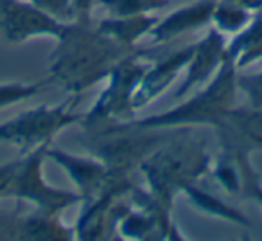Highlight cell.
Segmentation results:
<instances>
[{"mask_svg": "<svg viewBox=\"0 0 262 241\" xmlns=\"http://www.w3.org/2000/svg\"><path fill=\"white\" fill-rule=\"evenodd\" d=\"M51 54L52 83L72 95H79L108 77L112 69L129 52L119 42L99 31L94 22H69Z\"/></svg>", "mask_w": 262, "mask_h": 241, "instance_id": "6da1fadb", "label": "cell"}, {"mask_svg": "<svg viewBox=\"0 0 262 241\" xmlns=\"http://www.w3.org/2000/svg\"><path fill=\"white\" fill-rule=\"evenodd\" d=\"M212 158L205 144L190 137L189 128L155 150L139 171L142 173L144 189L165 211H171L176 194L187 186L198 184L210 173Z\"/></svg>", "mask_w": 262, "mask_h": 241, "instance_id": "7a4b0ae2", "label": "cell"}, {"mask_svg": "<svg viewBox=\"0 0 262 241\" xmlns=\"http://www.w3.org/2000/svg\"><path fill=\"white\" fill-rule=\"evenodd\" d=\"M239 69L233 63L232 56L226 52V58L215 76L203 85L200 92L187 101L180 103L172 110L160 115L131 119V123L142 128H194V126H215L230 110L235 106V95Z\"/></svg>", "mask_w": 262, "mask_h": 241, "instance_id": "3957f363", "label": "cell"}, {"mask_svg": "<svg viewBox=\"0 0 262 241\" xmlns=\"http://www.w3.org/2000/svg\"><path fill=\"white\" fill-rule=\"evenodd\" d=\"M149 65L151 63L146 58L133 51L113 67L104 79L106 87L102 88L99 99L83 115L81 126L84 132L102 128L113 123H127L133 119L135 110L131 106V99Z\"/></svg>", "mask_w": 262, "mask_h": 241, "instance_id": "277c9868", "label": "cell"}, {"mask_svg": "<svg viewBox=\"0 0 262 241\" xmlns=\"http://www.w3.org/2000/svg\"><path fill=\"white\" fill-rule=\"evenodd\" d=\"M76 97L72 95L61 105L36 106L8 119L0 125V143L11 144L22 155L51 146L58 133L83 123L84 113L74 112Z\"/></svg>", "mask_w": 262, "mask_h": 241, "instance_id": "5b68a950", "label": "cell"}, {"mask_svg": "<svg viewBox=\"0 0 262 241\" xmlns=\"http://www.w3.org/2000/svg\"><path fill=\"white\" fill-rule=\"evenodd\" d=\"M45 148H38L26 155H20L18 164L15 168L9 186L4 193V200L13 198L16 202H26L34 211L43 214L59 216L63 211L74 207L77 204H83V198L79 193L65 191L52 187L43 176V160Z\"/></svg>", "mask_w": 262, "mask_h": 241, "instance_id": "8992f818", "label": "cell"}, {"mask_svg": "<svg viewBox=\"0 0 262 241\" xmlns=\"http://www.w3.org/2000/svg\"><path fill=\"white\" fill-rule=\"evenodd\" d=\"M67 24L40 11L29 0H0V38L8 44H26L33 38L58 40Z\"/></svg>", "mask_w": 262, "mask_h": 241, "instance_id": "52a82bcc", "label": "cell"}, {"mask_svg": "<svg viewBox=\"0 0 262 241\" xmlns=\"http://www.w3.org/2000/svg\"><path fill=\"white\" fill-rule=\"evenodd\" d=\"M214 128L221 144V153L233 160L262 150V110L233 106Z\"/></svg>", "mask_w": 262, "mask_h": 241, "instance_id": "ba28073f", "label": "cell"}, {"mask_svg": "<svg viewBox=\"0 0 262 241\" xmlns=\"http://www.w3.org/2000/svg\"><path fill=\"white\" fill-rule=\"evenodd\" d=\"M226 45L228 42L225 40V34H221L214 27H208L203 40L194 44V51L185 67L183 79L180 81V87L174 92L176 97L180 99L189 94L192 88L203 87L215 76L226 58Z\"/></svg>", "mask_w": 262, "mask_h": 241, "instance_id": "9c48e42d", "label": "cell"}, {"mask_svg": "<svg viewBox=\"0 0 262 241\" xmlns=\"http://www.w3.org/2000/svg\"><path fill=\"white\" fill-rule=\"evenodd\" d=\"M45 157L56 162L65 171L70 182L76 186V193L81 194L83 202L97 196L112 178V173L108 171L106 164L95 155L83 157V155H72L69 151L49 146L45 150Z\"/></svg>", "mask_w": 262, "mask_h": 241, "instance_id": "30bf717a", "label": "cell"}, {"mask_svg": "<svg viewBox=\"0 0 262 241\" xmlns=\"http://www.w3.org/2000/svg\"><path fill=\"white\" fill-rule=\"evenodd\" d=\"M192 51L194 44H190L174 51L172 54L165 56L160 62L151 63L137 92L133 94V99H131V106H133L135 113L147 108L151 103H155L162 94H165V90L172 87V83L185 72V67L192 56Z\"/></svg>", "mask_w": 262, "mask_h": 241, "instance_id": "8fae6325", "label": "cell"}, {"mask_svg": "<svg viewBox=\"0 0 262 241\" xmlns=\"http://www.w3.org/2000/svg\"><path fill=\"white\" fill-rule=\"evenodd\" d=\"M214 6L215 0H196L192 4L178 8L171 15L158 18L149 38L155 44H167L178 36L210 26Z\"/></svg>", "mask_w": 262, "mask_h": 241, "instance_id": "7c38bea8", "label": "cell"}, {"mask_svg": "<svg viewBox=\"0 0 262 241\" xmlns=\"http://www.w3.org/2000/svg\"><path fill=\"white\" fill-rule=\"evenodd\" d=\"M158 16L155 15H137V16H110L99 20L95 26L101 33L119 42L127 49H135V44L144 36H149L153 27L157 26Z\"/></svg>", "mask_w": 262, "mask_h": 241, "instance_id": "4fadbf2b", "label": "cell"}, {"mask_svg": "<svg viewBox=\"0 0 262 241\" xmlns=\"http://www.w3.org/2000/svg\"><path fill=\"white\" fill-rule=\"evenodd\" d=\"M182 194L187 198V202H189L196 211L203 212V214L223 219V222L233 223V225H239V227H243V229H250L251 227L250 219H248L239 209L232 207V205L223 202L221 198H217L215 194L198 187V184L187 186L185 189L182 191Z\"/></svg>", "mask_w": 262, "mask_h": 241, "instance_id": "5bb4252c", "label": "cell"}, {"mask_svg": "<svg viewBox=\"0 0 262 241\" xmlns=\"http://www.w3.org/2000/svg\"><path fill=\"white\" fill-rule=\"evenodd\" d=\"M226 52L232 56L239 70L262 59V11L255 15L253 22L246 29L235 34V38L226 45Z\"/></svg>", "mask_w": 262, "mask_h": 241, "instance_id": "9a60e30c", "label": "cell"}, {"mask_svg": "<svg viewBox=\"0 0 262 241\" xmlns=\"http://www.w3.org/2000/svg\"><path fill=\"white\" fill-rule=\"evenodd\" d=\"M257 11L235 0H217L210 26L221 34H239L253 22Z\"/></svg>", "mask_w": 262, "mask_h": 241, "instance_id": "2e32d148", "label": "cell"}, {"mask_svg": "<svg viewBox=\"0 0 262 241\" xmlns=\"http://www.w3.org/2000/svg\"><path fill=\"white\" fill-rule=\"evenodd\" d=\"M97 6L112 16L153 15L169 6V0H97Z\"/></svg>", "mask_w": 262, "mask_h": 241, "instance_id": "e0dca14e", "label": "cell"}, {"mask_svg": "<svg viewBox=\"0 0 262 241\" xmlns=\"http://www.w3.org/2000/svg\"><path fill=\"white\" fill-rule=\"evenodd\" d=\"M49 85H52L51 77L36 81V83H22V81L0 83V110H6L13 105H18V103H24L27 99L36 97Z\"/></svg>", "mask_w": 262, "mask_h": 241, "instance_id": "ac0fdd59", "label": "cell"}, {"mask_svg": "<svg viewBox=\"0 0 262 241\" xmlns=\"http://www.w3.org/2000/svg\"><path fill=\"white\" fill-rule=\"evenodd\" d=\"M210 173L215 178V182L225 189L226 193L235 194L243 191V176H241L239 164L228 155H223L217 158L215 164L210 166Z\"/></svg>", "mask_w": 262, "mask_h": 241, "instance_id": "d6986e66", "label": "cell"}, {"mask_svg": "<svg viewBox=\"0 0 262 241\" xmlns=\"http://www.w3.org/2000/svg\"><path fill=\"white\" fill-rule=\"evenodd\" d=\"M235 162L239 164L241 169V176H243V191L248 198L255 200L258 204V207L262 209V186L258 182L257 175L253 173L250 164V157H243V158H235Z\"/></svg>", "mask_w": 262, "mask_h": 241, "instance_id": "ffe728a7", "label": "cell"}, {"mask_svg": "<svg viewBox=\"0 0 262 241\" xmlns=\"http://www.w3.org/2000/svg\"><path fill=\"white\" fill-rule=\"evenodd\" d=\"M29 2L59 22H74L72 0H29Z\"/></svg>", "mask_w": 262, "mask_h": 241, "instance_id": "44dd1931", "label": "cell"}, {"mask_svg": "<svg viewBox=\"0 0 262 241\" xmlns=\"http://www.w3.org/2000/svg\"><path fill=\"white\" fill-rule=\"evenodd\" d=\"M237 85L250 97L251 108L262 110V72L248 77H237Z\"/></svg>", "mask_w": 262, "mask_h": 241, "instance_id": "7402d4cb", "label": "cell"}, {"mask_svg": "<svg viewBox=\"0 0 262 241\" xmlns=\"http://www.w3.org/2000/svg\"><path fill=\"white\" fill-rule=\"evenodd\" d=\"M97 6V0H72L74 22H90L92 9Z\"/></svg>", "mask_w": 262, "mask_h": 241, "instance_id": "603a6c76", "label": "cell"}, {"mask_svg": "<svg viewBox=\"0 0 262 241\" xmlns=\"http://www.w3.org/2000/svg\"><path fill=\"white\" fill-rule=\"evenodd\" d=\"M18 158H13V160L6 162V164H0V200H4V193H6V189H8L13 173H15Z\"/></svg>", "mask_w": 262, "mask_h": 241, "instance_id": "cb8c5ba5", "label": "cell"}, {"mask_svg": "<svg viewBox=\"0 0 262 241\" xmlns=\"http://www.w3.org/2000/svg\"><path fill=\"white\" fill-rule=\"evenodd\" d=\"M217 2V0H215ZM235 2H241V4L248 6V8H251L253 11H260L262 9V0H235Z\"/></svg>", "mask_w": 262, "mask_h": 241, "instance_id": "d4e9b609", "label": "cell"}]
</instances>
